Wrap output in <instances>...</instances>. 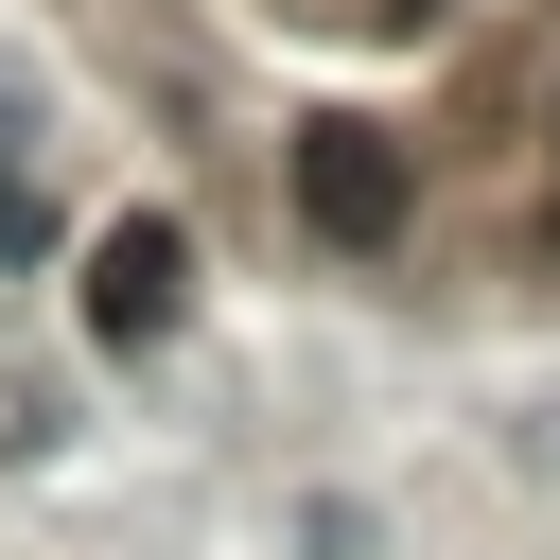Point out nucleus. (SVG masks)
Returning a JSON list of instances; mask_svg holds the SVG:
<instances>
[{"mask_svg": "<svg viewBox=\"0 0 560 560\" xmlns=\"http://www.w3.org/2000/svg\"><path fill=\"white\" fill-rule=\"evenodd\" d=\"M298 228L315 245H385L402 228V140L385 122H298Z\"/></svg>", "mask_w": 560, "mask_h": 560, "instance_id": "1", "label": "nucleus"}, {"mask_svg": "<svg viewBox=\"0 0 560 560\" xmlns=\"http://www.w3.org/2000/svg\"><path fill=\"white\" fill-rule=\"evenodd\" d=\"M175 298H192V245H175L158 210H122V228L88 245V332H105V350H158Z\"/></svg>", "mask_w": 560, "mask_h": 560, "instance_id": "2", "label": "nucleus"}]
</instances>
